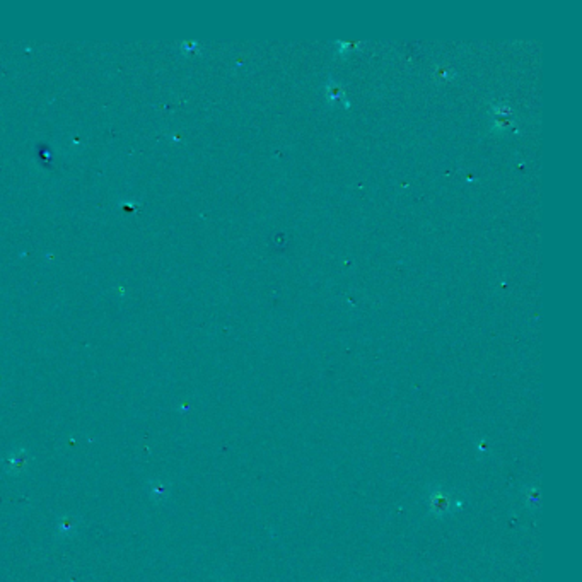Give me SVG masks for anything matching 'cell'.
I'll return each instance as SVG.
<instances>
[{
  "label": "cell",
  "instance_id": "cell-1",
  "mask_svg": "<svg viewBox=\"0 0 582 582\" xmlns=\"http://www.w3.org/2000/svg\"><path fill=\"white\" fill-rule=\"evenodd\" d=\"M429 504H431V510L435 516H446L453 509V499L444 490L432 492L431 497H429Z\"/></svg>",
  "mask_w": 582,
  "mask_h": 582
},
{
  "label": "cell",
  "instance_id": "cell-2",
  "mask_svg": "<svg viewBox=\"0 0 582 582\" xmlns=\"http://www.w3.org/2000/svg\"><path fill=\"white\" fill-rule=\"evenodd\" d=\"M526 502H528V506L533 507V509H538V507L542 506V495H540V492L536 490V488H529V490L526 492Z\"/></svg>",
  "mask_w": 582,
  "mask_h": 582
},
{
  "label": "cell",
  "instance_id": "cell-3",
  "mask_svg": "<svg viewBox=\"0 0 582 582\" xmlns=\"http://www.w3.org/2000/svg\"><path fill=\"white\" fill-rule=\"evenodd\" d=\"M342 89L338 88V85H333V88H330L328 89V98H330L331 101H335V99H338V98H342Z\"/></svg>",
  "mask_w": 582,
  "mask_h": 582
}]
</instances>
